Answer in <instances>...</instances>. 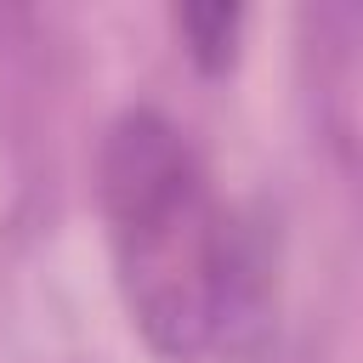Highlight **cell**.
Returning <instances> with one entry per match:
<instances>
[{
    "instance_id": "7a4b0ae2",
    "label": "cell",
    "mask_w": 363,
    "mask_h": 363,
    "mask_svg": "<svg viewBox=\"0 0 363 363\" xmlns=\"http://www.w3.org/2000/svg\"><path fill=\"white\" fill-rule=\"evenodd\" d=\"M244 23H250V11H244V6H227V0L170 11V28H176L182 51H187V57H193V68H204V74H227V68L238 62Z\"/></svg>"
},
{
    "instance_id": "6da1fadb",
    "label": "cell",
    "mask_w": 363,
    "mask_h": 363,
    "mask_svg": "<svg viewBox=\"0 0 363 363\" xmlns=\"http://www.w3.org/2000/svg\"><path fill=\"white\" fill-rule=\"evenodd\" d=\"M96 204L130 329L170 363L210 352L238 306V244L187 130L125 108L96 147Z\"/></svg>"
}]
</instances>
